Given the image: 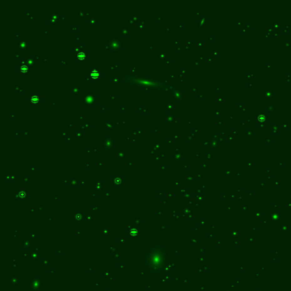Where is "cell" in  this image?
<instances>
[{"instance_id": "cell-1", "label": "cell", "mask_w": 291, "mask_h": 291, "mask_svg": "<svg viewBox=\"0 0 291 291\" xmlns=\"http://www.w3.org/2000/svg\"><path fill=\"white\" fill-rule=\"evenodd\" d=\"M135 82L141 87H147L151 89H161L165 87L166 83L161 81L155 80L146 78H136Z\"/></svg>"}, {"instance_id": "cell-2", "label": "cell", "mask_w": 291, "mask_h": 291, "mask_svg": "<svg viewBox=\"0 0 291 291\" xmlns=\"http://www.w3.org/2000/svg\"><path fill=\"white\" fill-rule=\"evenodd\" d=\"M154 255L152 254H150L149 257V265L150 268L151 269H157V262L156 260L158 261V263L161 266V267H163L164 265V261L165 260V255L163 254V253H154Z\"/></svg>"}, {"instance_id": "cell-3", "label": "cell", "mask_w": 291, "mask_h": 291, "mask_svg": "<svg viewBox=\"0 0 291 291\" xmlns=\"http://www.w3.org/2000/svg\"><path fill=\"white\" fill-rule=\"evenodd\" d=\"M90 76L93 79H97L99 77V72L97 71H93L90 74Z\"/></svg>"}, {"instance_id": "cell-4", "label": "cell", "mask_w": 291, "mask_h": 291, "mask_svg": "<svg viewBox=\"0 0 291 291\" xmlns=\"http://www.w3.org/2000/svg\"><path fill=\"white\" fill-rule=\"evenodd\" d=\"M85 54L83 52H80L78 54V58L80 60H83L85 58Z\"/></svg>"}, {"instance_id": "cell-5", "label": "cell", "mask_w": 291, "mask_h": 291, "mask_svg": "<svg viewBox=\"0 0 291 291\" xmlns=\"http://www.w3.org/2000/svg\"><path fill=\"white\" fill-rule=\"evenodd\" d=\"M31 102L33 103H37L39 102V97L37 96H34L31 97Z\"/></svg>"}, {"instance_id": "cell-6", "label": "cell", "mask_w": 291, "mask_h": 291, "mask_svg": "<svg viewBox=\"0 0 291 291\" xmlns=\"http://www.w3.org/2000/svg\"><path fill=\"white\" fill-rule=\"evenodd\" d=\"M20 69H21V71L23 72H25L28 71V67L26 65H23Z\"/></svg>"}]
</instances>
